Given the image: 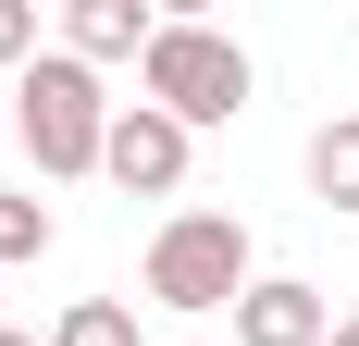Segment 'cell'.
Returning a JSON list of instances; mask_svg holds the SVG:
<instances>
[{"instance_id": "obj_9", "label": "cell", "mask_w": 359, "mask_h": 346, "mask_svg": "<svg viewBox=\"0 0 359 346\" xmlns=\"http://www.w3.org/2000/svg\"><path fill=\"white\" fill-rule=\"evenodd\" d=\"M13 260H50V210L25 198V186H0V272Z\"/></svg>"}, {"instance_id": "obj_3", "label": "cell", "mask_w": 359, "mask_h": 346, "mask_svg": "<svg viewBox=\"0 0 359 346\" xmlns=\"http://www.w3.org/2000/svg\"><path fill=\"white\" fill-rule=\"evenodd\" d=\"M137 99L174 111L186 137H198V124H236V111H248V50H236L223 25H161L149 62H137Z\"/></svg>"}, {"instance_id": "obj_11", "label": "cell", "mask_w": 359, "mask_h": 346, "mask_svg": "<svg viewBox=\"0 0 359 346\" xmlns=\"http://www.w3.org/2000/svg\"><path fill=\"white\" fill-rule=\"evenodd\" d=\"M334 346H359V321H334Z\"/></svg>"}, {"instance_id": "obj_5", "label": "cell", "mask_w": 359, "mask_h": 346, "mask_svg": "<svg viewBox=\"0 0 359 346\" xmlns=\"http://www.w3.org/2000/svg\"><path fill=\"white\" fill-rule=\"evenodd\" d=\"M236 346H334V297L297 284V272H260L236 297Z\"/></svg>"}, {"instance_id": "obj_2", "label": "cell", "mask_w": 359, "mask_h": 346, "mask_svg": "<svg viewBox=\"0 0 359 346\" xmlns=\"http://www.w3.org/2000/svg\"><path fill=\"white\" fill-rule=\"evenodd\" d=\"M149 310H236V297H248V223H236V210H174V223H161V235H149Z\"/></svg>"}, {"instance_id": "obj_7", "label": "cell", "mask_w": 359, "mask_h": 346, "mask_svg": "<svg viewBox=\"0 0 359 346\" xmlns=\"http://www.w3.org/2000/svg\"><path fill=\"white\" fill-rule=\"evenodd\" d=\"M310 186H323V210L359 223V124H323V137H310Z\"/></svg>"}, {"instance_id": "obj_1", "label": "cell", "mask_w": 359, "mask_h": 346, "mask_svg": "<svg viewBox=\"0 0 359 346\" xmlns=\"http://www.w3.org/2000/svg\"><path fill=\"white\" fill-rule=\"evenodd\" d=\"M13 124H25L37 173H100V148H111V99H100V74L74 62V50H37L13 74Z\"/></svg>"}, {"instance_id": "obj_4", "label": "cell", "mask_w": 359, "mask_h": 346, "mask_svg": "<svg viewBox=\"0 0 359 346\" xmlns=\"http://www.w3.org/2000/svg\"><path fill=\"white\" fill-rule=\"evenodd\" d=\"M186 148H198V137H186L174 111L124 99V111H111V148H100V173L124 186V198H174V186H186Z\"/></svg>"}, {"instance_id": "obj_10", "label": "cell", "mask_w": 359, "mask_h": 346, "mask_svg": "<svg viewBox=\"0 0 359 346\" xmlns=\"http://www.w3.org/2000/svg\"><path fill=\"white\" fill-rule=\"evenodd\" d=\"M0 62H13V74L37 62V0H0Z\"/></svg>"}, {"instance_id": "obj_8", "label": "cell", "mask_w": 359, "mask_h": 346, "mask_svg": "<svg viewBox=\"0 0 359 346\" xmlns=\"http://www.w3.org/2000/svg\"><path fill=\"white\" fill-rule=\"evenodd\" d=\"M50 346H137V310H124V297H74V310L50 321Z\"/></svg>"}, {"instance_id": "obj_6", "label": "cell", "mask_w": 359, "mask_h": 346, "mask_svg": "<svg viewBox=\"0 0 359 346\" xmlns=\"http://www.w3.org/2000/svg\"><path fill=\"white\" fill-rule=\"evenodd\" d=\"M149 37H161V13H137V0H74V13H62V50L87 74H100V62H149Z\"/></svg>"}, {"instance_id": "obj_12", "label": "cell", "mask_w": 359, "mask_h": 346, "mask_svg": "<svg viewBox=\"0 0 359 346\" xmlns=\"http://www.w3.org/2000/svg\"><path fill=\"white\" fill-rule=\"evenodd\" d=\"M0 346H37V334H13V321H0Z\"/></svg>"}]
</instances>
